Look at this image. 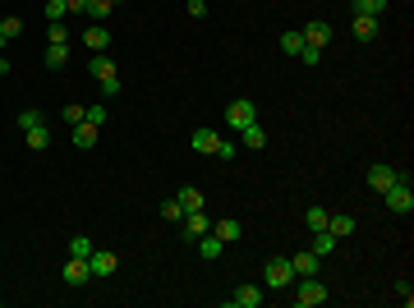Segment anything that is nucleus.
I'll use <instances>...</instances> for the list:
<instances>
[{
  "label": "nucleus",
  "instance_id": "f257e3e1",
  "mask_svg": "<svg viewBox=\"0 0 414 308\" xmlns=\"http://www.w3.org/2000/svg\"><path fill=\"white\" fill-rule=\"evenodd\" d=\"M290 285H295V304H299V308H318L322 299L332 294V290H327V285H322L318 276H295Z\"/></svg>",
  "mask_w": 414,
  "mask_h": 308
},
{
  "label": "nucleus",
  "instance_id": "f03ea898",
  "mask_svg": "<svg viewBox=\"0 0 414 308\" xmlns=\"http://www.w3.org/2000/svg\"><path fill=\"white\" fill-rule=\"evenodd\" d=\"M387 198V212H396V216H410L414 212V193H410V175H396V185L382 193Z\"/></svg>",
  "mask_w": 414,
  "mask_h": 308
},
{
  "label": "nucleus",
  "instance_id": "7ed1b4c3",
  "mask_svg": "<svg viewBox=\"0 0 414 308\" xmlns=\"http://www.w3.org/2000/svg\"><path fill=\"white\" fill-rule=\"evenodd\" d=\"M262 281H267L272 290H290V281H295L290 258H267V267H262Z\"/></svg>",
  "mask_w": 414,
  "mask_h": 308
},
{
  "label": "nucleus",
  "instance_id": "20e7f679",
  "mask_svg": "<svg viewBox=\"0 0 414 308\" xmlns=\"http://www.w3.org/2000/svg\"><path fill=\"white\" fill-rule=\"evenodd\" d=\"M253 120H258V106H253L249 97H235V102H230V106H226V124H230V129H235V134H240L244 124H253Z\"/></svg>",
  "mask_w": 414,
  "mask_h": 308
},
{
  "label": "nucleus",
  "instance_id": "39448f33",
  "mask_svg": "<svg viewBox=\"0 0 414 308\" xmlns=\"http://www.w3.org/2000/svg\"><path fill=\"white\" fill-rule=\"evenodd\" d=\"M115 267H120V258H115L111 248H92L88 253V272L92 276H115Z\"/></svg>",
  "mask_w": 414,
  "mask_h": 308
},
{
  "label": "nucleus",
  "instance_id": "423d86ee",
  "mask_svg": "<svg viewBox=\"0 0 414 308\" xmlns=\"http://www.w3.org/2000/svg\"><path fill=\"white\" fill-rule=\"evenodd\" d=\"M396 175H400V170H391V166L378 161V166H368V189H373V193H387V189L396 185Z\"/></svg>",
  "mask_w": 414,
  "mask_h": 308
},
{
  "label": "nucleus",
  "instance_id": "0eeeda50",
  "mask_svg": "<svg viewBox=\"0 0 414 308\" xmlns=\"http://www.w3.org/2000/svg\"><path fill=\"white\" fill-rule=\"evenodd\" d=\"M299 32H304L308 47H318V51L332 42V23H327V19H313V23H308V28H299Z\"/></svg>",
  "mask_w": 414,
  "mask_h": 308
},
{
  "label": "nucleus",
  "instance_id": "6e6552de",
  "mask_svg": "<svg viewBox=\"0 0 414 308\" xmlns=\"http://www.w3.org/2000/svg\"><path fill=\"white\" fill-rule=\"evenodd\" d=\"M290 267H295V276H318L322 258L313 253V248H304V253H295V258H290Z\"/></svg>",
  "mask_w": 414,
  "mask_h": 308
},
{
  "label": "nucleus",
  "instance_id": "1a4fd4ad",
  "mask_svg": "<svg viewBox=\"0 0 414 308\" xmlns=\"http://www.w3.org/2000/svg\"><path fill=\"white\" fill-rule=\"evenodd\" d=\"M65 281H69L74 290H78V285H88V281H92V272H88V258H69V262H65Z\"/></svg>",
  "mask_w": 414,
  "mask_h": 308
},
{
  "label": "nucleus",
  "instance_id": "9d476101",
  "mask_svg": "<svg viewBox=\"0 0 414 308\" xmlns=\"http://www.w3.org/2000/svg\"><path fill=\"white\" fill-rule=\"evenodd\" d=\"M216 147H221V134H216V129H194V152L216 156Z\"/></svg>",
  "mask_w": 414,
  "mask_h": 308
},
{
  "label": "nucleus",
  "instance_id": "9b49d317",
  "mask_svg": "<svg viewBox=\"0 0 414 308\" xmlns=\"http://www.w3.org/2000/svg\"><path fill=\"white\" fill-rule=\"evenodd\" d=\"M212 235L221 244H235V239H244V226L240 221H212Z\"/></svg>",
  "mask_w": 414,
  "mask_h": 308
},
{
  "label": "nucleus",
  "instance_id": "f8f14e48",
  "mask_svg": "<svg viewBox=\"0 0 414 308\" xmlns=\"http://www.w3.org/2000/svg\"><path fill=\"white\" fill-rule=\"evenodd\" d=\"M207 230H212V221L203 212H184V235H189V239H198V235H207Z\"/></svg>",
  "mask_w": 414,
  "mask_h": 308
},
{
  "label": "nucleus",
  "instance_id": "ddd939ff",
  "mask_svg": "<svg viewBox=\"0 0 414 308\" xmlns=\"http://www.w3.org/2000/svg\"><path fill=\"white\" fill-rule=\"evenodd\" d=\"M354 226H359V221H354V216H345V212H341V216H327V230L336 235V239H350Z\"/></svg>",
  "mask_w": 414,
  "mask_h": 308
},
{
  "label": "nucleus",
  "instance_id": "4468645a",
  "mask_svg": "<svg viewBox=\"0 0 414 308\" xmlns=\"http://www.w3.org/2000/svg\"><path fill=\"white\" fill-rule=\"evenodd\" d=\"M69 129H74V147H97V124L78 120V124H69Z\"/></svg>",
  "mask_w": 414,
  "mask_h": 308
},
{
  "label": "nucleus",
  "instance_id": "2eb2a0df",
  "mask_svg": "<svg viewBox=\"0 0 414 308\" xmlns=\"http://www.w3.org/2000/svg\"><path fill=\"white\" fill-rule=\"evenodd\" d=\"M230 304H235V308H258V304H262L258 285H240V290L230 294Z\"/></svg>",
  "mask_w": 414,
  "mask_h": 308
},
{
  "label": "nucleus",
  "instance_id": "dca6fc26",
  "mask_svg": "<svg viewBox=\"0 0 414 308\" xmlns=\"http://www.w3.org/2000/svg\"><path fill=\"white\" fill-rule=\"evenodd\" d=\"M354 37H359V42H373V37H378V19L373 14H354Z\"/></svg>",
  "mask_w": 414,
  "mask_h": 308
},
{
  "label": "nucleus",
  "instance_id": "f3484780",
  "mask_svg": "<svg viewBox=\"0 0 414 308\" xmlns=\"http://www.w3.org/2000/svg\"><path fill=\"white\" fill-rule=\"evenodd\" d=\"M313 253H318V258H332V253H336V235L332 230H313Z\"/></svg>",
  "mask_w": 414,
  "mask_h": 308
},
{
  "label": "nucleus",
  "instance_id": "a211bd4d",
  "mask_svg": "<svg viewBox=\"0 0 414 308\" xmlns=\"http://www.w3.org/2000/svg\"><path fill=\"white\" fill-rule=\"evenodd\" d=\"M88 69H92V74H97V78H111V74H115V60H111L106 51H92Z\"/></svg>",
  "mask_w": 414,
  "mask_h": 308
},
{
  "label": "nucleus",
  "instance_id": "6ab92c4d",
  "mask_svg": "<svg viewBox=\"0 0 414 308\" xmlns=\"http://www.w3.org/2000/svg\"><path fill=\"white\" fill-rule=\"evenodd\" d=\"M83 42H88V51H106L111 47V32L102 28V23H92V28L83 32Z\"/></svg>",
  "mask_w": 414,
  "mask_h": 308
},
{
  "label": "nucleus",
  "instance_id": "aec40b11",
  "mask_svg": "<svg viewBox=\"0 0 414 308\" xmlns=\"http://www.w3.org/2000/svg\"><path fill=\"white\" fill-rule=\"evenodd\" d=\"M240 139H244V147H253V152H258V147H267V134H262V124H258V120L244 124V129H240Z\"/></svg>",
  "mask_w": 414,
  "mask_h": 308
},
{
  "label": "nucleus",
  "instance_id": "412c9836",
  "mask_svg": "<svg viewBox=\"0 0 414 308\" xmlns=\"http://www.w3.org/2000/svg\"><path fill=\"white\" fill-rule=\"evenodd\" d=\"M42 64L46 69H65V64H69V42H65V47H46Z\"/></svg>",
  "mask_w": 414,
  "mask_h": 308
},
{
  "label": "nucleus",
  "instance_id": "4be33fe9",
  "mask_svg": "<svg viewBox=\"0 0 414 308\" xmlns=\"http://www.w3.org/2000/svg\"><path fill=\"white\" fill-rule=\"evenodd\" d=\"M23 139H28V147H32V152H42V147H51V129H46V124H32V129L23 134Z\"/></svg>",
  "mask_w": 414,
  "mask_h": 308
},
{
  "label": "nucleus",
  "instance_id": "5701e85b",
  "mask_svg": "<svg viewBox=\"0 0 414 308\" xmlns=\"http://www.w3.org/2000/svg\"><path fill=\"white\" fill-rule=\"evenodd\" d=\"M175 202H180V212H203V193H198V189H189V185L180 189V198H175Z\"/></svg>",
  "mask_w": 414,
  "mask_h": 308
},
{
  "label": "nucleus",
  "instance_id": "b1692460",
  "mask_svg": "<svg viewBox=\"0 0 414 308\" xmlns=\"http://www.w3.org/2000/svg\"><path fill=\"white\" fill-rule=\"evenodd\" d=\"M111 10H115L111 0H88V10H83V14H88L92 23H102V19H111Z\"/></svg>",
  "mask_w": 414,
  "mask_h": 308
},
{
  "label": "nucleus",
  "instance_id": "393cba45",
  "mask_svg": "<svg viewBox=\"0 0 414 308\" xmlns=\"http://www.w3.org/2000/svg\"><path fill=\"white\" fill-rule=\"evenodd\" d=\"M327 216H332L327 207H308V212H304V226H308V230H327Z\"/></svg>",
  "mask_w": 414,
  "mask_h": 308
},
{
  "label": "nucleus",
  "instance_id": "a878e982",
  "mask_svg": "<svg viewBox=\"0 0 414 308\" xmlns=\"http://www.w3.org/2000/svg\"><path fill=\"white\" fill-rule=\"evenodd\" d=\"M281 51L286 56H299L304 51V32H281Z\"/></svg>",
  "mask_w": 414,
  "mask_h": 308
},
{
  "label": "nucleus",
  "instance_id": "bb28decb",
  "mask_svg": "<svg viewBox=\"0 0 414 308\" xmlns=\"http://www.w3.org/2000/svg\"><path fill=\"white\" fill-rule=\"evenodd\" d=\"M198 253L203 258H221V239L216 235H198Z\"/></svg>",
  "mask_w": 414,
  "mask_h": 308
},
{
  "label": "nucleus",
  "instance_id": "cd10ccee",
  "mask_svg": "<svg viewBox=\"0 0 414 308\" xmlns=\"http://www.w3.org/2000/svg\"><path fill=\"white\" fill-rule=\"evenodd\" d=\"M387 10V0H354V14H373V19H382Z\"/></svg>",
  "mask_w": 414,
  "mask_h": 308
},
{
  "label": "nucleus",
  "instance_id": "c85d7f7f",
  "mask_svg": "<svg viewBox=\"0 0 414 308\" xmlns=\"http://www.w3.org/2000/svg\"><path fill=\"white\" fill-rule=\"evenodd\" d=\"M65 14H69V0H46V19L51 23H65Z\"/></svg>",
  "mask_w": 414,
  "mask_h": 308
},
{
  "label": "nucleus",
  "instance_id": "c756f323",
  "mask_svg": "<svg viewBox=\"0 0 414 308\" xmlns=\"http://www.w3.org/2000/svg\"><path fill=\"white\" fill-rule=\"evenodd\" d=\"M19 32H23V19H19V14L0 19V37H5V42H10V37H19Z\"/></svg>",
  "mask_w": 414,
  "mask_h": 308
},
{
  "label": "nucleus",
  "instance_id": "7c9ffc66",
  "mask_svg": "<svg viewBox=\"0 0 414 308\" xmlns=\"http://www.w3.org/2000/svg\"><path fill=\"white\" fill-rule=\"evenodd\" d=\"M92 253V239L88 235H74V239H69V258H88Z\"/></svg>",
  "mask_w": 414,
  "mask_h": 308
},
{
  "label": "nucleus",
  "instance_id": "2f4dec72",
  "mask_svg": "<svg viewBox=\"0 0 414 308\" xmlns=\"http://www.w3.org/2000/svg\"><path fill=\"white\" fill-rule=\"evenodd\" d=\"M83 120L102 129V124H106V106H102V102H97V106H83Z\"/></svg>",
  "mask_w": 414,
  "mask_h": 308
},
{
  "label": "nucleus",
  "instance_id": "473e14b6",
  "mask_svg": "<svg viewBox=\"0 0 414 308\" xmlns=\"http://www.w3.org/2000/svg\"><path fill=\"white\" fill-rule=\"evenodd\" d=\"M46 37H51V47H65V42H69V28H65V23H51Z\"/></svg>",
  "mask_w": 414,
  "mask_h": 308
},
{
  "label": "nucleus",
  "instance_id": "72a5a7b5",
  "mask_svg": "<svg viewBox=\"0 0 414 308\" xmlns=\"http://www.w3.org/2000/svg\"><path fill=\"white\" fill-rule=\"evenodd\" d=\"M102 83V97H120V74H111V78H97Z\"/></svg>",
  "mask_w": 414,
  "mask_h": 308
},
{
  "label": "nucleus",
  "instance_id": "f704fd0d",
  "mask_svg": "<svg viewBox=\"0 0 414 308\" xmlns=\"http://www.w3.org/2000/svg\"><path fill=\"white\" fill-rule=\"evenodd\" d=\"M161 216H166V221H184V212H180V202H175V198L161 202Z\"/></svg>",
  "mask_w": 414,
  "mask_h": 308
},
{
  "label": "nucleus",
  "instance_id": "c9c22d12",
  "mask_svg": "<svg viewBox=\"0 0 414 308\" xmlns=\"http://www.w3.org/2000/svg\"><path fill=\"white\" fill-rule=\"evenodd\" d=\"M32 124H42V115H37V110H19V129H23V134H28Z\"/></svg>",
  "mask_w": 414,
  "mask_h": 308
},
{
  "label": "nucleus",
  "instance_id": "e433bc0d",
  "mask_svg": "<svg viewBox=\"0 0 414 308\" xmlns=\"http://www.w3.org/2000/svg\"><path fill=\"white\" fill-rule=\"evenodd\" d=\"M60 120H65V124H78V120H83V106H74V102H69V106L60 110Z\"/></svg>",
  "mask_w": 414,
  "mask_h": 308
},
{
  "label": "nucleus",
  "instance_id": "4c0bfd02",
  "mask_svg": "<svg viewBox=\"0 0 414 308\" xmlns=\"http://www.w3.org/2000/svg\"><path fill=\"white\" fill-rule=\"evenodd\" d=\"M299 60H304V64H318V60H322V51H318V47H308V42H304V51H299Z\"/></svg>",
  "mask_w": 414,
  "mask_h": 308
},
{
  "label": "nucleus",
  "instance_id": "58836bf2",
  "mask_svg": "<svg viewBox=\"0 0 414 308\" xmlns=\"http://www.w3.org/2000/svg\"><path fill=\"white\" fill-rule=\"evenodd\" d=\"M235 152H240V147H235V143H226V139H221V147H216V156H221V161H230V156H235Z\"/></svg>",
  "mask_w": 414,
  "mask_h": 308
},
{
  "label": "nucleus",
  "instance_id": "ea45409f",
  "mask_svg": "<svg viewBox=\"0 0 414 308\" xmlns=\"http://www.w3.org/2000/svg\"><path fill=\"white\" fill-rule=\"evenodd\" d=\"M396 294L405 299V304H410V299H414V285H410V281H396Z\"/></svg>",
  "mask_w": 414,
  "mask_h": 308
},
{
  "label": "nucleus",
  "instance_id": "a19ab883",
  "mask_svg": "<svg viewBox=\"0 0 414 308\" xmlns=\"http://www.w3.org/2000/svg\"><path fill=\"white\" fill-rule=\"evenodd\" d=\"M69 10H74V14L78 10H88V0H69Z\"/></svg>",
  "mask_w": 414,
  "mask_h": 308
},
{
  "label": "nucleus",
  "instance_id": "79ce46f5",
  "mask_svg": "<svg viewBox=\"0 0 414 308\" xmlns=\"http://www.w3.org/2000/svg\"><path fill=\"white\" fill-rule=\"evenodd\" d=\"M0 74H10V60H5V56H0Z\"/></svg>",
  "mask_w": 414,
  "mask_h": 308
},
{
  "label": "nucleus",
  "instance_id": "37998d69",
  "mask_svg": "<svg viewBox=\"0 0 414 308\" xmlns=\"http://www.w3.org/2000/svg\"><path fill=\"white\" fill-rule=\"evenodd\" d=\"M111 5H124V0H111Z\"/></svg>",
  "mask_w": 414,
  "mask_h": 308
},
{
  "label": "nucleus",
  "instance_id": "c03bdc74",
  "mask_svg": "<svg viewBox=\"0 0 414 308\" xmlns=\"http://www.w3.org/2000/svg\"><path fill=\"white\" fill-rule=\"evenodd\" d=\"M0 42H5V37H0Z\"/></svg>",
  "mask_w": 414,
  "mask_h": 308
}]
</instances>
